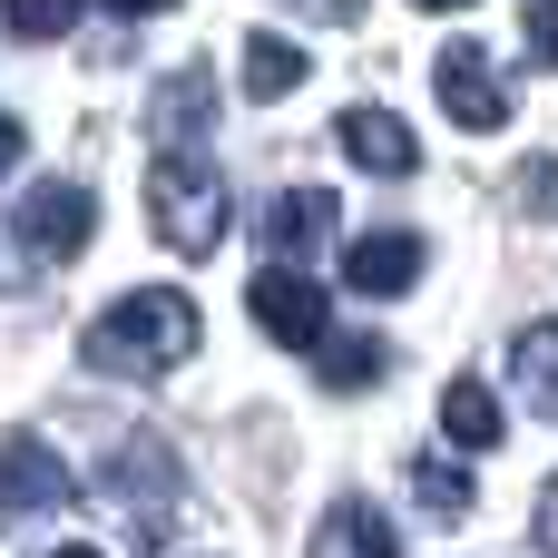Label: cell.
<instances>
[{
	"mask_svg": "<svg viewBox=\"0 0 558 558\" xmlns=\"http://www.w3.org/2000/svg\"><path fill=\"white\" fill-rule=\"evenodd\" d=\"M196 343H206V314H196L177 284H137L128 304H108V314L88 324V363H98V373H128V383L177 373Z\"/></svg>",
	"mask_w": 558,
	"mask_h": 558,
	"instance_id": "1",
	"label": "cell"
},
{
	"mask_svg": "<svg viewBox=\"0 0 558 558\" xmlns=\"http://www.w3.org/2000/svg\"><path fill=\"white\" fill-rule=\"evenodd\" d=\"M147 226H157L167 255H216L226 245V177L196 147H167L147 167Z\"/></svg>",
	"mask_w": 558,
	"mask_h": 558,
	"instance_id": "2",
	"label": "cell"
},
{
	"mask_svg": "<svg viewBox=\"0 0 558 558\" xmlns=\"http://www.w3.org/2000/svg\"><path fill=\"white\" fill-rule=\"evenodd\" d=\"M98 481H108V500H118L128 539H137V549H157V539H167V520H177V461H167L157 441H118Z\"/></svg>",
	"mask_w": 558,
	"mask_h": 558,
	"instance_id": "3",
	"label": "cell"
},
{
	"mask_svg": "<svg viewBox=\"0 0 558 558\" xmlns=\"http://www.w3.org/2000/svg\"><path fill=\"white\" fill-rule=\"evenodd\" d=\"M10 235H20V255L69 265V255H88V235H98V196L69 186V177H49V186H29V196L10 206Z\"/></svg>",
	"mask_w": 558,
	"mask_h": 558,
	"instance_id": "4",
	"label": "cell"
},
{
	"mask_svg": "<svg viewBox=\"0 0 558 558\" xmlns=\"http://www.w3.org/2000/svg\"><path fill=\"white\" fill-rule=\"evenodd\" d=\"M245 304H255V324L284 343V353H314L333 324H324V284L314 275H294V265H265L255 284H245Z\"/></svg>",
	"mask_w": 558,
	"mask_h": 558,
	"instance_id": "5",
	"label": "cell"
},
{
	"mask_svg": "<svg viewBox=\"0 0 558 558\" xmlns=\"http://www.w3.org/2000/svg\"><path fill=\"white\" fill-rule=\"evenodd\" d=\"M49 510H69V461H59L49 441L10 432V441H0V520L20 530V520H49Z\"/></svg>",
	"mask_w": 558,
	"mask_h": 558,
	"instance_id": "6",
	"label": "cell"
},
{
	"mask_svg": "<svg viewBox=\"0 0 558 558\" xmlns=\"http://www.w3.org/2000/svg\"><path fill=\"white\" fill-rule=\"evenodd\" d=\"M441 118H461L471 137H490V128L510 118L500 69H490V49H481V39H441Z\"/></svg>",
	"mask_w": 558,
	"mask_h": 558,
	"instance_id": "7",
	"label": "cell"
},
{
	"mask_svg": "<svg viewBox=\"0 0 558 558\" xmlns=\"http://www.w3.org/2000/svg\"><path fill=\"white\" fill-rule=\"evenodd\" d=\"M255 235H265V265H304V255L333 235V196H324V186H284V196H265Z\"/></svg>",
	"mask_w": 558,
	"mask_h": 558,
	"instance_id": "8",
	"label": "cell"
},
{
	"mask_svg": "<svg viewBox=\"0 0 558 558\" xmlns=\"http://www.w3.org/2000/svg\"><path fill=\"white\" fill-rule=\"evenodd\" d=\"M343 284L373 294V304L412 294V284H422V235H402V226H392V235H353V245H343Z\"/></svg>",
	"mask_w": 558,
	"mask_h": 558,
	"instance_id": "9",
	"label": "cell"
},
{
	"mask_svg": "<svg viewBox=\"0 0 558 558\" xmlns=\"http://www.w3.org/2000/svg\"><path fill=\"white\" fill-rule=\"evenodd\" d=\"M343 157L373 167V177H412V167H422V137H412L392 108H343Z\"/></svg>",
	"mask_w": 558,
	"mask_h": 558,
	"instance_id": "10",
	"label": "cell"
},
{
	"mask_svg": "<svg viewBox=\"0 0 558 558\" xmlns=\"http://www.w3.org/2000/svg\"><path fill=\"white\" fill-rule=\"evenodd\" d=\"M206 118H216V78H206V69H177V78L147 98L157 147H196V137H206Z\"/></svg>",
	"mask_w": 558,
	"mask_h": 558,
	"instance_id": "11",
	"label": "cell"
},
{
	"mask_svg": "<svg viewBox=\"0 0 558 558\" xmlns=\"http://www.w3.org/2000/svg\"><path fill=\"white\" fill-rule=\"evenodd\" d=\"M441 432H451L461 451H500V441H510V422H500V392H490L481 373H451V383H441Z\"/></svg>",
	"mask_w": 558,
	"mask_h": 558,
	"instance_id": "12",
	"label": "cell"
},
{
	"mask_svg": "<svg viewBox=\"0 0 558 558\" xmlns=\"http://www.w3.org/2000/svg\"><path fill=\"white\" fill-rule=\"evenodd\" d=\"M314 558H402V539H392V520H383L373 500H343V510L314 530Z\"/></svg>",
	"mask_w": 558,
	"mask_h": 558,
	"instance_id": "13",
	"label": "cell"
},
{
	"mask_svg": "<svg viewBox=\"0 0 558 558\" xmlns=\"http://www.w3.org/2000/svg\"><path fill=\"white\" fill-rule=\"evenodd\" d=\"M510 383H520V402L558 422V314H539L530 333H520V353H510Z\"/></svg>",
	"mask_w": 558,
	"mask_h": 558,
	"instance_id": "14",
	"label": "cell"
},
{
	"mask_svg": "<svg viewBox=\"0 0 558 558\" xmlns=\"http://www.w3.org/2000/svg\"><path fill=\"white\" fill-rule=\"evenodd\" d=\"M314 373H324L333 392H363V383L392 373V343H383V333H324V343H314Z\"/></svg>",
	"mask_w": 558,
	"mask_h": 558,
	"instance_id": "15",
	"label": "cell"
},
{
	"mask_svg": "<svg viewBox=\"0 0 558 558\" xmlns=\"http://www.w3.org/2000/svg\"><path fill=\"white\" fill-rule=\"evenodd\" d=\"M294 88H304V49L275 39V29H255V39H245V98L275 108V98H294Z\"/></svg>",
	"mask_w": 558,
	"mask_h": 558,
	"instance_id": "16",
	"label": "cell"
},
{
	"mask_svg": "<svg viewBox=\"0 0 558 558\" xmlns=\"http://www.w3.org/2000/svg\"><path fill=\"white\" fill-rule=\"evenodd\" d=\"M412 500H422L432 530H451V520H471V471H451V461H412Z\"/></svg>",
	"mask_w": 558,
	"mask_h": 558,
	"instance_id": "17",
	"label": "cell"
},
{
	"mask_svg": "<svg viewBox=\"0 0 558 558\" xmlns=\"http://www.w3.org/2000/svg\"><path fill=\"white\" fill-rule=\"evenodd\" d=\"M0 20H10V39H69L78 0H0Z\"/></svg>",
	"mask_w": 558,
	"mask_h": 558,
	"instance_id": "18",
	"label": "cell"
},
{
	"mask_svg": "<svg viewBox=\"0 0 558 558\" xmlns=\"http://www.w3.org/2000/svg\"><path fill=\"white\" fill-rule=\"evenodd\" d=\"M510 196H520L530 216H558V157H530V167L510 177Z\"/></svg>",
	"mask_w": 558,
	"mask_h": 558,
	"instance_id": "19",
	"label": "cell"
},
{
	"mask_svg": "<svg viewBox=\"0 0 558 558\" xmlns=\"http://www.w3.org/2000/svg\"><path fill=\"white\" fill-rule=\"evenodd\" d=\"M520 29H530V49L558 69V0H530V20H520Z\"/></svg>",
	"mask_w": 558,
	"mask_h": 558,
	"instance_id": "20",
	"label": "cell"
},
{
	"mask_svg": "<svg viewBox=\"0 0 558 558\" xmlns=\"http://www.w3.org/2000/svg\"><path fill=\"white\" fill-rule=\"evenodd\" d=\"M539 549L558 558V481H549V490H539Z\"/></svg>",
	"mask_w": 558,
	"mask_h": 558,
	"instance_id": "21",
	"label": "cell"
},
{
	"mask_svg": "<svg viewBox=\"0 0 558 558\" xmlns=\"http://www.w3.org/2000/svg\"><path fill=\"white\" fill-rule=\"evenodd\" d=\"M10 167H20V118L0 108V177H10Z\"/></svg>",
	"mask_w": 558,
	"mask_h": 558,
	"instance_id": "22",
	"label": "cell"
},
{
	"mask_svg": "<svg viewBox=\"0 0 558 558\" xmlns=\"http://www.w3.org/2000/svg\"><path fill=\"white\" fill-rule=\"evenodd\" d=\"M118 20H157V10H177V0H108Z\"/></svg>",
	"mask_w": 558,
	"mask_h": 558,
	"instance_id": "23",
	"label": "cell"
},
{
	"mask_svg": "<svg viewBox=\"0 0 558 558\" xmlns=\"http://www.w3.org/2000/svg\"><path fill=\"white\" fill-rule=\"evenodd\" d=\"M304 10H324V20H353V10H363V0H304Z\"/></svg>",
	"mask_w": 558,
	"mask_h": 558,
	"instance_id": "24",
	"label": "cell"
},
{
	"mask_svg": "<svg viewBox=\"0 0 558 558\" xmlns=\"http://www.w3.org/2000/svg\"><path fill=\"white\" fill-rule=\"evenodd\" d=\"M412 10H471V0H412Z\"/></svg>",
	"mask_w": 558,
	"mask_h": 558,
	"instance_id": "25",
	"label": "cell"
},
{
	"mask_svg": "<svg viewBox=\"0 0 558 558\" xmlns=\"http://www.w3.org/2000/svg\"><path fill=\"white\" fill-rule=\"evenodd\" d=\"M49 558H98V549H49Z\"/></svg>",
	"mask_w": 558,
	"mask_h": 558,
	"instance_id": "26",
	"label": "cell"
}]
</instances>
